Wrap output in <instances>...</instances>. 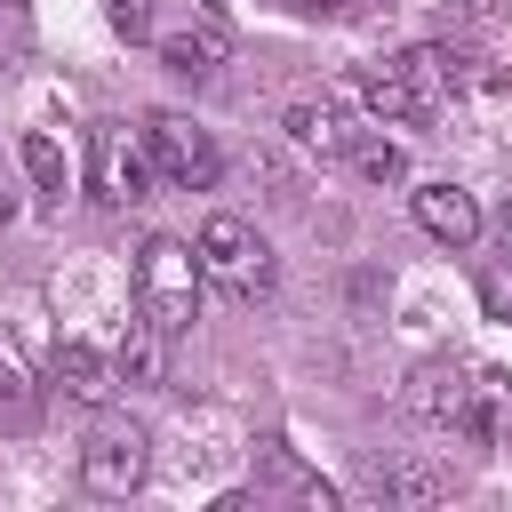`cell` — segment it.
I'll return each mask as SVG.
<instances>
[{"label":"cell","instance_id":"16","mask_svg":"<svg viewBox=\"0 0 512 512\" xmlns=\"http://www.w3.org/2000/svg\"><path fill=\"white\" fill-rule=\"evenodd\" d=\"M24 176L40 184V200H64V184H72V168H64V152H56V136H24Z\"/></svg>","mask_w":512,"mask_h":512},{"label":"cell","instance_id":"5","mask_svg":"<svg viewBox=\"0 0 512 512\" xmlns=\"http://www.w3.org/2000/svg\"><path fill=\"white\" fill-rule=\"evenodd\" d=\"M152 472V440L136 424H96L88 448H80V488L88 496H136Z\"/></svg>","mask_w":512,"mask_h":512},{"label":"cell","instance_id":"1","mask_svg":"<svg viewBox=\"0 0 512 512\" xmlns=\"http://www.w3.org/2000/svg\"><path fill=\"white\" fill-rule=\"evenodd\" d=\"M200 248L192 240H168V232H152L144 248H136V312L152 320V328H168V336H184L192 320H200Z\"/></svg>","mask_w":512,"mask_h":512},{"label":"cell","instance_id":"14","mask_svg":"<svg viewBox=\"0 0 512 512\" xmlns=\"http://www.w3.org/2000/svg\"><path fill=\"white\" fill-rule=\"evenodd\" d=\"M448 488H456V472H448V464H432V456H408V464H392V472L376 480V496H384V504H440Z\"/></svg>","mask_w":512,"mask_h":512},{"label":"cell","instance_id":"13","mask_svg":"<svg viewBox=\"0 0 512 512\" xmlns=\"http://www.w3.org/2000/svg\"><path fill=\"white\" fill-rule=\"evenodd\" d=\"M112 376H120V368H112L88 336H64V344H56V384H64L72 400H104V392H112Z\"/></svg>","mask_w":512,"mask_h":512},{"label":"cell","instance_id":"10","mask_svg":"<svg viewBox=\"0 0 512 512\" xmlns=\"http://www.w3.org/2000/svg\"><path fill=\"white\" fill-rule=\"evenodd\" d=\"M400 400H408V416H416V424H456V416H464V400H472V384H464L448 360H424V368L408 376V392H400Z\"/></svg>","mask_w":512,"mask_h":512},{"label":"cell","instance_id":"17","mask_svg":"<svg viewBox=\"0 0 512 512\" xmlns=\"http://www.w3.org/2000/svg\"><path fill=\"white\" fill-rule=\"evenodd\" d=\"M104 16H112L120 40H160V32H152V0H104Z\"/></svg>","mask_w":512,"mask_h":512},{"label":"cell","instance_id":"19","mask_svg":"<svg viewBox=\"0 0 512 512\" xmlns=\"http://www.w3.org/2000/svg\"><path fill=\"white\" fill-rule=\"evenodd\" d=\"M304 8H344V0H304Z\"/></svg>","mask_w":512,"mask_h":512},{"label":"cell","instance_id":"8","mask_svg":"<svg viewBox=\"0 0 512 512\" xmlns=\"http://www.w3.org/2000/svg\"><path fill=\"white\" fill-rule=\"evenodd\" d=\"M416 224L440 240V248H472L480 240V200L464 192V184H416Z\"/></svg>","mask_w":512,"mask_h":512},{"label":"cell","instance_id":"20","mask_svg":"<svg viewBox=\"0 0 512 512\" xmlns=\"http://www.w3.org/2000/svg\"><path fill=\"white\" fill-rule=\"evenodd\" d=\"M0 8H16V0H0Z\"/></svg>","mask_w":512,"mask_h":512},{"label":"cell","instance_id":"18","mask_svg":"<svg viewBox=\"0 0 512 512\" xmlns=\"http://www.w3.org/2000/svg\"><path fill=\"white\" fill-rule=\"evenodd\" d=\"M496 248H504V264H512V200L496 208Z\"/></svg>","mask_w":512,"mask_h":512},{"label":"cell","instance_id":"4","mask_svg":"<svg viewBox=\"0 0 512 512\" xmlns=\"http://www.w3.org/2000/svg\"><path fill=\"white\" fill-rule=\"evenodd\" d=\"M144 144H152L160 184H176V192H208V184L224 176L216 136H208L200 120H184V112H152V120H144Z\"/></svg>","mask_w":512,"mask_h":512},{"label":"cell","instance_id":"2","mask_svg":"<svg viewBox=\"0 0 512 512\" xmlns=\"http://www.w3.org/2000/svg\"><path fill=\"white\" fill-rule=\"evenodd\" d=\"M200 272L224 288V296H272V280H280V264H272V248H264V232L248 224V216H208L200 224Z\"/></svg>","mask_w":512,"mask_h":512},{"label":"cell","instance_id":"6","mask_svg":"<svg viewBox=\"0 0 512 512\" xmlns=\"http://www.w3.org/2000/svg\"><path fill=\"white\" fill-rule=\"evenodd\" d=\"M344 96H352V104H360L376 128H384V120H392V128H408V120H424V112H432L400 64H360V72L344 80Z\"/></svg>","mask_w":512,"mask_h":512},{"label":"cell","instance_id":"3","mask_svg":"<svg viewBox=\"0 0 512 512\" xmlns=\"http://www.w3.org/2000/svg\"><path fill=\"white\" fill-rule=\"evenodd\" d=\"M152 184H160V168H152L144 128L128 136L120 120H96V128H88V192H96L104 208H136V200H152Z\"/></svg>","mask_w":512,"mask_h":512},{"label":"cell","instance_id":"11","mask_svg":"<svg viewBox=\"0 0 512 512\" xmlns=\"http://www.w3.org/2000/svg\"><path fill=\"white\" fill-rule=\"evenodd\" d=\"M152 48H160V64H168V72H184V80H208V72L232 56V32H224V24H184V32H160Z\"/></svg>","mask_w":512,"mask_h":512},{"label":"cell","instance_id":"9","mask_svg":"<svg viewBox=\"0 0 512 512\" xmlns=\"http://www.w3.org/2000/svg\"><path fill=\"white\" fill-rule=\"evenodd\" d=\"M392 64L416 80V96H424V104H448L456 88H472V80H480V72H472V56H456V48H432V40H424V48H400Z\"/></svg>","mask_w":512,"mask_h":512},{"label":"cell","instance_id":"7","mask_svg":"<svg viewBox=\"0 0 512 512\" xmlns=\"http://www.w3.org/2000/svg\"><path fill=\"white\" fill-rule=\"evenodd\" d=\"M280 128H288V144H296V152H312V160H344V152H352V136H360V128L344 120V104H336V96H304V104H288V120H280Z\"/></svg>","mask_w":512,"mask_h":512},{"label":"cell","instance_id":"15","mask_svg":"<svg viewBox=\"0 0 512 512\" xmlns=\"http://www.w3.org/2000/svg\"><path fill=\"white\" fill-rule=\"evenodd\" d=\"M344 168H352L360 184H400V176H408V152H400L392 136L360 128V136H352V152H344Z\"/></svg>","mask_w":512,"mask_h":512},{"label":"cell","instance_id":"12","mask_svg":"<svg viewBox=\"0 0 512 512\" xmlns=\"http://www.w3.org/2000/svg\"><path fill=\"white\" fill-rule=\"evenodd\" d=\"M168 344H176V336H168V328H152V320L136 312V320H128V336H120V352H112L120 384H160V376H168Z\"/></svg>","mask_w":512,"mask_h":512}]
</instances>
